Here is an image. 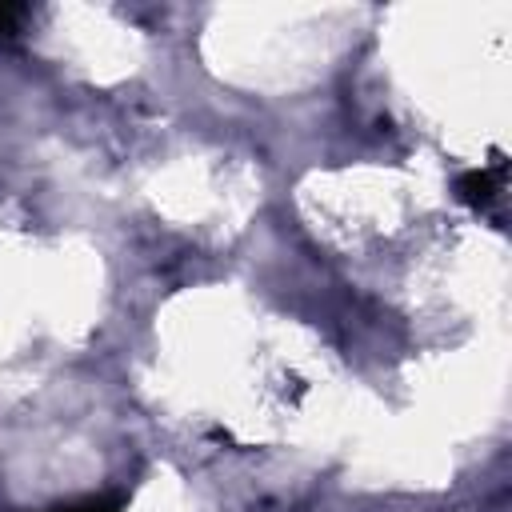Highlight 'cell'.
Instances as JSON below:
<instances>
[{
  "mask_svg": "<svg viewBox=\"0 0 512 512\" xmlns=\"http://www.w3.org/2000/svg\"><path fill=\"white\" fill-rule=\"evenodd\" d=\"M500 172H504V160L496 168H468L456 176V200L468 204V208H488L500 192Z\"/></svg>",
  "mask_w": 512,
  "mask_h": 512,
  "instance_id": "cell-1",
  "label": "cell"
},
{
  "mask_svg": "<svg viewBox=\"0 0 512 512\" xmlns=\"http://www.w3.org/2000/svg\"><path fill=\"white\" fill-rule=\"evenodd\" d=\"M20 20H24V8L20 4H0V36H12Z\"/></svg>",
  "mask_w": 512,
  "mask_h": 512,
  "instance_id": "cell-3",
  "label": "cell"
},
{
  "mask_svg": "<svg viewBox=\"0 0 512 512\" xmlns=\"http://www.w3.org/2000/svg\"><path fill=\"white\" fill-rule=\"evenodd\" d=\"M44 512H124V500L120 496H84V500L56 504V508H44Z\"/></svg>",
  "mask_w": 512,
  "mask_h": 512,
  "instance_id": "cell-2",
  "label": "cell"
}]
</instances>
